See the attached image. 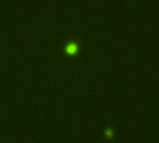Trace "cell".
I'll use <instances>...</instances> for the list:
<instances>
[{"instance_id":"6da1fadb","label":"cell","mask_w":159,"mask_h":143,"mask_svg":"<svg viewBox=\"0 0 159 143\" xmlns=\"http://www.w3.org/2000/svg\"><path fill=\"white\" fill-rule=\"evenodd\" d=\"M66 51H67V53H76V46L75 45V44H69V45L67 46V48H66Z\"/></svg>"}]
</instances>
